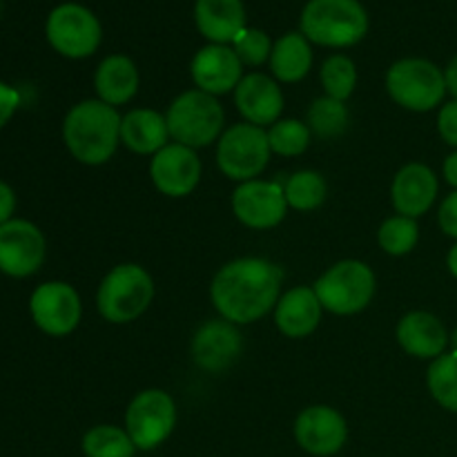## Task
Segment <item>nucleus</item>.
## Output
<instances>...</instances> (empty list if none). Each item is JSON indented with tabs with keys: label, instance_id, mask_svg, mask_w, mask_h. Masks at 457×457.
<instances>
[{
	"label": "nucleus",
	"instance_id": "f257e3e1",
	"mask_svg": "<svg viewBox=\"0 0 457 457\" xmlns=\"http://www.w3.org/2000/svg\"><path fill=\"white\" fill-rule=\"evenodd\" d=\"M281 279L284 272L272 262L259 257L235 259L214 275L210 297L223 320L253 324L277 306Z\"/></svg>",
	"mask_w": 457,
	"mask_h": 457
},
{
	"label": "nucleus",
	"instance_id": "f03ea898",
	"mask_svg": "<svg viewBox=\"0 0 457 457\" xmlns=\"http://www.w3.org/2000/svg\"><path fill=\"white\" fill-rule=\"evenodd\" d=\"M120 114L103 101H83L71 107L62 123V138L76 161L103 165L120 143Z\"/></svg>",
	"mask_w": 457,
	"mask_h": 457
},
{
	"label": "nucleus",
	"instance_id": "7ed1b4c3",
	"mask_svg": "<svg viewBox=\"0 0 457 457\" xmlns=\"http://www.w3.org/2000/svg\"><path fill=\"white\" fill-rule=\"evenodd\" d=\"M369 31V16L357 0H311L302 12V34L324 47H351Z\"/></svg>",
	"mask_w": 457,
	"mask_h": 457
},
{
	"label": "nucleus",
	"instance_id": "20e7f679",
	"mask_svg": "<svg viewBox=\"0 0 457 457\" xmlns=\"http://www.w3.org/2000/svg\"><path fill=\"white\" fill-rule=\"evenodd\" d=\"M154 299V281L145 268L120 263L103 277L96 293V306L110 324H129L138 320Z\"/></svg>",
	"mask_w": 457,
	"mask_h": 457
},
{
	"label": "nucleus",
	"instance_id": "39448f33",
	"mask_svg": "<svg viewBox=\"0 0 457 457\" xmlns=\"http://www.w3.org/2000/svg\"><path fill=\"white\" fill-rule=\"evenodd\" d=\"M223 107L217 96L205 94L201 89H190L177 96L170 105L165 120H168L170 137L181 145L205 147L217 141L223 129Z\"/></svg>",
	"mask_w": 457,
	"mask_h": 457
},
{
	"label": "nucleus",
	"instance_id": "423d86ee",
	"mask_svg": "<svg viewBox=\"0 0 457 457\" xmlns=\"http://www.w3.org/2000/svg\"><path fill=\"white\" fill-rule=\"evenodd\" d=\"M312 288L321 308L333 315H355L373 302L375 275L364 262L344 259L330 266Z\"/></svg>",
	"mask_w": 457,
	"mask_h": 457
},
{
	"label": "nucleus",
	"instance_id": "0eeeda50",
	"mask_svg": "<svg viewBox=\"0 0 457 457\" xmlns=\"http://www.w3.org/2000/svg\"><path fill=\"white\" fill-rule=\"evenodd\" d=\"M386 89L393 101L411 112H431L446 96L445 71L427 58L397 61L386 74Z\"/></svg>",
	"mask_w": 457,
	"mask_h": 457
},
{
	"label": "nucleus",
	"instance_id": "6e6552de",
	"mask_svg": "<svg viewBox=\"0 0 457 457\" xmlns=\"http://www.w3.org/2000/svg\"><path fill=\"white\" fill-rule=\"evenodd\" d=\"M268 132L253 123H237L221 134L217 145V165L232 181H254L270 161Z\"/></svg>",
	"mask_w": 457,
	"mask_h": 457
},
{
	"label": "nucleus",
	"instance_id": "1a4fd4ad",
	"mask_svg": "<svg viewBox=\"0 0 457 457\" xmlns=\"http://www.w3.org/2000/svg\"><path fill=\"white\" fill-rule=\"evenodd\" d=\"M177 424V404L170 393L159 388L141 391L128 406L125 431L132 437L137 449L152 451L163 445Z\"/></svg>",
	"mask_w": 457,
	"mask_h": 457
},
{
	"label": "nucleus",
	"instance_id": "9d476101",
	"mask_svg": "<svg viewBox=\"0 0 457 457\" xmlns=\"http://www.w3.org/2000/svg\"><path fill=\"white\" fill-rule=\"evenodd\" d=\"M101 22L87 7L65 3L47 18V40L67 58H87L101 45Z\"/></svg>",
	"mask_w": 457,
	"mask_h": 457
},
{
	"label": "nucleus",
	"instance_id": "9b49d317",
	"mask_svg": "<svg viewBox=\"0 0 457 457\" xmlns=\"http://www.w3.org/2000/svg\"><path fill=\"white\" fill-rule=\"evenodd\" d=\"M235 217L253 230H270L279 226L288 210L284 186L277 181H245L232 195Z\"/></svg>",
	"mask_w": 457,
	"mask_h": 457
},
{
	"label": "nucleus",
	"instance_id": "f8f14e48",
	"mask_svg": "<svg viewBox=\"0 0 457 457\" xmlns=\"http://www.w3.org/2000/svg\"><path fill=\"white\" fill-rule=\"evenodd\" d=\"M31 317L43 333L65 337L80 321V297L65 281H49L38 286L31 295Z\"/></svg>",
	"mask_w": 457,
	"mask_h": 457
},
{
	"label": "nucleus",
	"instance_id": "ddd939ff",
	"mask_svg": "<svg viewBox=\"0 0 457 457\" xmlns=\"http://www.w3.org/2000/svg\"><path fill=\"white\" fill-rule=\"evenodd\" d=\"M45 237L34 223L12 219L0 226V270L9 277H29L43 266Z\"/></svg>",
	"mask_w": 457,
	"mask_h": 457
},
{
	"label": "nucleus",
	"instance_id": "4468645a",
	"mask_svg": "<svg viewBox=\"0 0 457 457\" xmlns=\"http://www.w3.org/2000/svg\"><path fill=\"white\" fill-rule=\"evenodd\" d=\"M150 177L156 190L172 199H181L195 192L201 179V161L192 147L168 143L152 156Z\"/></svg>",
	"mask_w": 457,
	"mask_h": 457
},
{
	"label": "nucleus",
	"instance_id": "2eb2a0df",
	"mask_svg": "<svg viewBox=\"0 0 457 457\" xmlns=\"http://www.w3.org/2000/svg\"><path fill=\"white\" fill-rule=\"evenodd\" d=\"M241 351H244V339L239 328L223 317L201 324L192 337V360L208 373H221L230 369L239 360Z\"/></svg>",
	"mask_w": 457,
	"mask_h": 457
},
{
	"label": "nucleus",
	"instance_id": "dca6fc26",
	"mask_svg": "<svg viewBox=\"0 0 457 457\" xmlns=\"http://www.w3.org/2000/svg\"><path fill=\"white\" fill-rule=\"evenodd\" d=\"M346 437V420L330 406H311L295 422V440L311 455H335Z\"/></svg>",
	"mask_w": 457,
	"mask_h": 457
},
{
	"label": "nucleus",
	"instance_id": "f3484780",
	"mask_svg": "<svg viewBox=\"0 0 457 457\" xmlns=\"http://www.w3.org/2000/svg\"><path fill=\"white\" fill-rule=\"evenodd\" d=\"M192 79L201 92L212 96L228 94L230 89H237L244 79V62L228 45L210 43L196 52L192 61Z\"/></svg>",
	"mask_w": 457,
	"mask_h": 457
},
{
	"label": "nucleus",
	"instance_id": "a211bd4d",
	"mask_svg": "<svg viewBox=\"0 0 457 457\" xmlns=\"http://www.w3.org/2000/svg\"><path fill=\"white\" fill-rule=\"evenodd\" d=\"M237 110L245 119V123H253L257 128L275 125L284 112V94L281 87L266 74H248L241 79L235 89Z\"/></svg>",
	"mask_w": 457,
	"mask_h": 457
},
{
	"label": "nucleus",
	"instance_id": "6ab92c4d",
	"mask_svg": "<svg viewBox=\"0 0 457 457\" xmlns=\"http://www.w3.org/2000/svg\"><path fill=\"white\" fill-rule=\"evenodd\" d=\"M437 190H440V183L431 168L424 163H409L393 179L391 199L397 214L418 219L436 204Z\"/></svg>",
	"mask_w": 457,
	"mask_h": 457
},
{
	"label": "nucleus",
	"instance_id": "aec40b11",
	"mask_svg": "<svg viewBox=\"0 0 457 457\" xmlns=\"http://www.w3.org/2000/svg\"><path fill=\"white\" fill-rule=\"evenodd\" d=\"M449 337L445 324L433 312L413 311L404 315L397 324V342L409 355L420 360H437L449 348Z\"/></svg>",
	"mask_w": 457,
	"mask_h": 457
},
{
	"label": "nucleus",
	"instance_id": "412c9836",
	"mask_svg": "<svg viewBox=\"0 0 457 457\" xmlns=\"http://www.w3.org/2000/svg\"><path fill=\"white\" fill-rule=\"evenodd\" d=\"M321 311L324 308H321L315 288L299 286V288L288 290L279 297L275 306V324L286 337H308L320 326Z\"/></svg>",
	"mask_w": 457,
	"mask_h": 457
},
{
	"label": "nucleus",
	"instance_id": "4be33fe9",
	"mask_svg": "<svg viewBox=\"0 0 457 457\" xmlns=\"http://www.w3.org/2000/svg\"><path fill=\"white\" fill-rule=\"evenodd\" d=\"M195 22L214 45L235 43L245 29V9L241 0H196Z\"/></svg>",
	"mask_w": 457,
	"mask_h": 457
},
{
	"label": "nucleus",
	"instance_id": "5701e85b",
	"mask_svg": "<svg viewBox=\"0 0 457 457\" xmlns=\"http://www.w3.org/2000/svg\"><path fill=\"white\" fill-rule=\"evenodd\" d=\"M168 120L156 110H132L123 116L120 123V143L134 154H152L168 145Z\"/></svg>",
	"mask_w": 457,
	"mask_h": 457
},
{
	"label": "nucleus",
	"instance_id": "b1692460",
	"mask_svg": "<svg viewBox=\"0 0 457 457\" xmlns=\"http://www.w3.org/2000/svg\"><path fill=\"white\" fill-rule=\"evenodd\" d=\"M94 87H96L98 101L112 107L132 101L138 92V70L132 58L123 56V54L107 56L98 65Z\"/></svg>",
	"mask_w": 457,
	"mask_h": 457
},
{
	"label": "nucleus",
	"instance_id": "393cba45",
	"mask_svg": "<svg viewBox=\"0 0 457 457\" xmlns=\"http://www.w3.org/2000/svg\"><path fill=\"white\" fill-rule=\"evenodd\" d=\"M312 67V52L303 34H286L272 45L270 70L281 83L306 79Z\"/></svg>",
	"mask_w": 457,
	"mask_h": 457
},
{
	"label": "nucleus",
	"instance_id": "a878e982",
	"mask_svg": "<svg viewBox=\"0 0 457 457\" xmlns=\"http://www.w3.org/2000/svg\"><path fill=\"white\" fill-rule=\"evenodd\" d=\"M284 195L288 201V208L299 210V212H311L324 204L328 186L320 172L299 170V172L290 174L288 181L284 183Z\"/></svg>",
	"mask_w": 457,
	"mask_h": 457
},
{
	"label": "nucleus",
	"instance_id": "bb28decb",
	"mask_svg": "<svg viewBox=\"0 0 457 457\" xmlns=\"http://www.w3.org/2000/svg\"><path fill=\"white\" fill-rule=\"evenodd\" d=\"M83 453L87 457H134L137 445L123 428L101 424L85 433Z\"/></svg>",
	"mask_w": 457,
	"mask_h": 457
},
{
	"label": "nucleus",
	"instance_id": "cd10ccee",
	"mask_svg": "<svg viewBox=\"0 0 457 457\" xmlns=\"http://www.w3.org/2000/svg\"><path fill=\"white\" fill-rule=\"evenodd\" d=\"M428 391H431L433 400L442 406V409L457 413V355L455 353H445L433 364L428 366L427 373Z\"/></svg>",
	"mask_w": 457,
	"mask_h": 457
},
{
	"label": "nucleus",
	"instance_id": "c85d7f7f",
	"mask_svg": "<svg viewBox=\"0 0 457 457\" xmlns=\"http://www.w3.org/2000/svg\"><path fill=\"white\" fill-rule=\"evenodd\" d=\"M321 85L326 89V96L335 98V101L344 103L346 98H351L357 85L355 62L344 54L326 58V62L321 65Z\"/></svg>",
	"mask_w": 457,
	"mask_h": 457
},
{
	"label": "nucleus",
	"instance_id": "c756f323",
	"mask_svg": "<svg viewBox=\"0 0 457 457\" xmlns=\"http://www.w3.org/2000/svg\"><path fill=\"white\" fill-rule=\"evenodd\" d=\"M420 239V228L415 223V219L402 217H388L386 221L379 226L378 241L382 245L384 253L393 254V257H402V254H409L411 250L418 245Z\"/></svg>",
	"mask_w": 457,
	"mask_h": 457
},
{
	"label": "nucleus",
	"instance_id": "7c9ffc66",
	"mask_svg": "<svg viewBox=\"0 0 457 457\" xmlns=\"http://www.w3.org/2000/svg\"><path fill=\"white\" fill-rule=\"evenodd\" d=\"M311 128L297 119L277 120L268 129V143L270 150L279 156H299L311 145Z\"/></svg>",
	"mask_w": 457,
	"mask_h": 457
},
{
	"label": "nucleus",
	"instance_id": "2f4dec72",
	"mask_svg": "<svg viewBox=\"0 0 457 457\" xmlns=\"http://www.w3.org/2000/svg\"><path fill=\"white\" fill-rule=\"evenodd\" d=\"M348 125V110L342 101H335L330 96H321L312 101L308 110V128L311 132L320 134L324 138L339 137Z\"/></svg>",
	"mask_w": 457,
	"mask_h": 457
},
{
	"label": "nucleus",
	"instance_id": "473e14b6",
	"mask_svg": "<svg viewBox=\"0 0 457 457\" xmlns=\"http://www.w3.org/2000/svg\"><path fill=\"white\" fill-rule=\"evenodd\" d=\"M232 49L239 56V61L244 65H263L266 61H270L272 54V43L268 38L266 31L254 29V27H245L239 36L232 43Z\"/></svg>",
	"mask_w": 457,
	"mask_h": 457
},
{
	"label": "nucleus",
	"instance_id": "72a5a7b5",
	"mask_svg": "<svg viewBox=\"0 0 457 457\" xmlns=\"http://www.w3.org/2000/svg\"><path fill=\"white\" fill-rule=\"evenodd\" d=\"M437 132L449 145L457 147V101L445 103L437 114Z\"/></svg>",
	"mask_w": 457,
	"mask_h": 457
},
{
	"label": "nucleus",
	"instance_id": "f704fd0d",
	"mask_svg": "<svg viewBox=\"0 0 457 457\" xmlns=\"http://www.w3.org/2000/svg\"><path fill=\"white\" fill-rule=\"evenodd\" d=\"M437 223H440L442 232L446 237H453L457 239V190L451 192L440 205V212H437Z\"/></svg>",
	"mask_w": 457,
	"mask_h": 457
},
{
	"label": "nucleus",
	"instance_id": "c9c22d12",
	"mask_svg": "<svg viewBox=\"0 0 457 457\" xmlns=\"http://www.w3.org/2000/svg\"><path fill=\"white\" fill-rule=\"evenodd\" d=\"M18 103H21V96H18L16 89L9 87V85H4V83H0V128H3L9 119H12L13 112H16V107H18Z\"/></svg>",
	"mask_w": 457,
	"mask_h": 457
},
{
	"label": "nucleus",
	"instance_id": "e433bc0d",
	"mask_svg": "<svg viewBox=\"0 0 457 457\" xmlns=\"http://www.w3.org/2000/svg\"><path fill=\"white\" fill-rule=\"evenodd\" d=\"M16 208V195H13L12 187L7 183L0 181V226L7 221H12V212Z\"/></svg>",
	"mask_w": 457,
	"mask_h": 457
},
{
	"label": "nucleus",
	"instance_id": "4c0bfd02",
	"mask_svg": "<svg viewBox=\"0 0 457 457\" xmlns=\"http://www.w3.org/2000/svg\"><path fill=\"white\" fill-rule=\"evenodd\" d=\"M445 179H446V183H449L451 187H455V190H457V150L453 152V154L446 156Z\"/></svg>",
	"mask_w": 457,
	"mask_h": 457
},
{
	"label": "nucleus",
	"instance_id": "58836bf2",
	"mask_svg": "<svg viewBox=\"0 0 457 457\" xmlns=\"http://www.w3.org/2000/svg\"><path fill=\"white\" fill-rule=\"evenodd\" d=\"M445 79H446V89L453 94V98L457 101V56L449 62V67H446Z\"/></svg>",
	"mask_w": 457,
	"mask_h": 457
},
{
	"label": "nucleus",
	"instance_id": "ea45409f",
	"mask_svg": "<svg viewBox=\"0 0 457 457\" xmlns=\"http://www.w3.org/2000/svg\"><path fill=\"white\" fill-rule=\"evenodd\" d=\"M446 266H449V272L457 279V244L449 250V257H446Z\"/></svg>",
	"mask_w": 457,
	"mask_h": 457
},
{
	"label": "nucleus",
	"instance_id": "a19ab883",
	"mask_svg": "<svg viewBox=\"0 0 457 457\" xmlns=\"http://www.w3.org/2000/svg\"><path fill=\"white\" fill-rule=\"evenodd\" d=\"M449 346H451V353H455V355H457V328L453 330V335L449 337Z\"/></svg>",
	"mask_w": 457,
	"mask_h": 457
}]
</instances>
